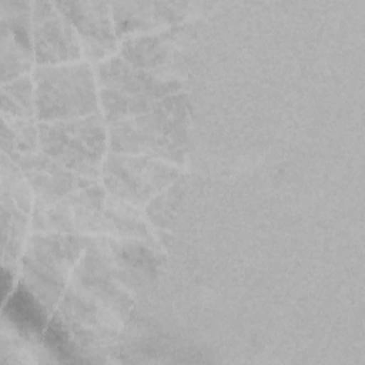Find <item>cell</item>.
<instances>
[{
    "mask_svg": "<svg viewBox=\"0 0 365 365\" xmlns=\"http://www.w3.org/2000/svg\"><path fill=\"white\" fill-rule=\"evenodd\" d=\"M60 13L80 33L87 56L101 58L115 48L107 4L101 1H57Z\"/></svg>",
    "mask_w": 365,
    "mask_h": 365,
    "instance_id": "cell-9",
    "label": "cell"
},
{
    "mask_svg": "<svg viewBox=\"0 0 365 365\" xmlns=\"http://www.w3.org/2000/svg\"><path fill=\"white\" fill-rule=\"evenodd\" d=\"M87 238L70 234H34L21 255V279L51 311L66 284L70 269L80 258Z\"/></svg>",
    "mask_w": 365,
    "mask_h": 365,
    "instance_id": "cell-4",
    "label": "cell"
},
{
    "mask_svg": "<svg viewBox=\"0 0 365 365\" xmlns=\"http://www.w3.org/2000/svg\"><path fill=\"white\" fill-rule=\"evenodd\" d=\"M34 114L58 121L97 114L94 77L87 63L38 66L34 70Z\"/></svg>",
    "mask_w": 365,
    "mask_h": 365,
    "instance_id": "cell-3",
    "label": "cell"
},
{
    "mask_svg": "<svg viewBox=\"0 0 365 365\" xmlns=\"http://www.w3.org/2000/svg\"><path fill=\"white\" fill-rule=\"evenodd\" d=\"M177 29L158 34H145L125 38L121 47V57L131 66L143 70L160 67L171 54Z\"/></svg>",
    "mask_w": 365,
    "mask_h": 365,
    "instance_id": "cell-12",
    "label": "cell"
},
{
    "mask_svg": "<svg viewBox=\"0 0 365 365\" xmlns=\"http://www.w3.org/2000/svg\"><path fill=\"white\" fill-rule=\"evenodd\" d=\"M48 309L40 299L20 281L7 299L3 302L1 322L14 328L23 336L37 341L47 328Z\"/></svg>",
    "mask_w": 365,
    "mask_h": 365,
    "instance_id": "cell-10",
    "label": "cell"
},
{
    "mask_svg": "<svg viewBox=\"0 0 365 365\" xmlns=\"http://www.w3.org/2000/svg\"><path fill=\"white\" fill-rule=\"evenodd\" d=\"M38 143V128L27 118L1 114V150L9 157L31 153Z\"/></svg>",
    "mask_w": 365,
    "mask_h": 365,
    "instance_id": "cell-14",
    "label": "cell"
},
{
    "mask_svg": "<svg viewBox=\"0 0 365 365\" xmlns=\"http://www.w3.org/2000/svg\"><path fill=\"white\" fill-rule=\"evenodd\" d=\"M23 171L30 187L43 202H57L74 191L91 185L90 178L76 174L48 155L26 153L10 157Z\"/></svg>",
    "mask_w": 365,
    "mask_h": 365,
    "instance_id": "cell-8",
    "label": "cell"
},
{
    "mask_svg": "<svg viewBox=\"0 0 365 365\" xmlns=\"http://www.w3.org/2000/svg\"><path fill=\"white\" fill-rule=\"evenodd\" d=\"M184 181L177 178L164 192L157 194L147 205V215L157 227H168L171 218L175 215L177 208L184 195Z\"/></svg>",
    "mask_w": 365,
    "mask_h": 365,
    "instance_id": "cell-15",
    "label": "cell"
},
{
    "mask_svg": "<svg viewBox=\"0 0 365 365\" xmlns=\"http://www.w3.org/2000/svg\"><path fill=\"white\" fill-rule=\"evenodd\" d=\"M26 224V211L11 198L1 195V264L13 265L20 255Z\"/></svg>",
    "mask_w": 365,
    "mask_h": 365,
    "instance_id": "cell-13",
    "label": "cell"
},
{
    "mask_svg": "<svg viewBox=\"0 0 365 365\" xmlns=\"http://www.w3.org/2000/svg\"><path fill=\"white\" fill-rule=\"evenodd\" d=\"M1 91L6 93L14 103H17L29 117L34 114V84L26 74L16 80L1 86Z\"/></svg>",
    "mask_w": 365,
    "mask_h": 365,
    "instance_id": "cell-17",
    "label": "cell"
},
{
    "mask_svg": "<svg viewBox=\"0 0 365 365\" xmlns=\"http://www.w3.org/2000/svg\"><path fill=\"white\" fill-rule=\"evenodd\" d=\"M114 153L181 163L188 141V98L167 96L150 111L110 124Z\"/></svg>",
    "mask_w": 365,
    "mask_h": 365,
    "instance_id": "cell-1",
    "label": "cell"
},
{
    "mask_svg": "<svg viewBox=\"0 0 365 365\" xmlns=\"http://www.w3.org/2000/svg\"><path fill=\"white\" fill-rule=\"evenodd\" d=\"M38 145L50 158L83 177H96L106 150L98 114L38 124Z\"/></svg>",
    "mask_w": 365,
    "mask_h": 365,
    "instance_id": "cell-5",
    "label": "cell"
},
{
    "mask_svg": "<svg viewBox=\"0 0 365 365\" xmlns=\"http://www.w3.org/2000/svg\"><path fill=\"white\" fill-rule=\"evenodd\" d=\"M101 175L106 188L114 197L133 205L145 204L180 178L178 170L163 160L118 153L107 155Z\"/></svg>",
    "mask_w": 365,
    "mask_h": 365,
    "instance_id": "cell-6",
    "label": "cell"
},
{
    "mask_svg": "<svg viewBox=\"0 0 365 365\" xmlns=\"http://www.w3.org/2000/svg\"><path fill=\"white\" fill-rule=\"evenodd\" d=\"M97 74L103 111L110 124L144 114L181 88L178 80L160 78L150 70L131 66L121 56L100 63Z\"/></svg>",
    "mask_w": 365,
    "mask_h": 365,
    "instance_id": "cell-2",
    "label": "cell"
},
{
    "mask_svg": "<svg viewBox=\"0 0 365 365\" xmlns=\"http://www.w3.org/2000/svg\"><path fill=\"white\" fill-rule=\"evenodd\" d=\"M23 171L7 154H1V195L11 198L23 211L30 210V191L23 180Z\"/></svg>",
    "mask_w": 365,
    "mask_h": 365,
    "instance_id": "cell-16",
    "label": "cell"
},
{
    "mask_svg": "<svg viewBox=\"0 0 365 365\" xmlns=\"http://www.w3.org/2000/svg\"><path fill=\"white\" fill-rule=\"evenodd\" d=\"M187 3H113L115 34L140 31L180 21Z\"/></svg>",
    "mask_w": 365,
    "mask_h": 365,
    "instance_id": "cell-11",
    "label": "cell"
},
{
    "mask_svg": "<svg viewBox=\"0 0 365 365\" xmlns=\"http://www.w3.org/2000/svg\"><path fill=\"white\" fill-rule=\"evenodd\" d=\"M31 34L34 61L38 66L73 61L81 53L73 26L53 3H31Z\"/></svg>",
    "mask_w": 365,
    "mask_h": 365,
    "instance_id": "cell-7",
    "label": "cell"
}]
</instances>
